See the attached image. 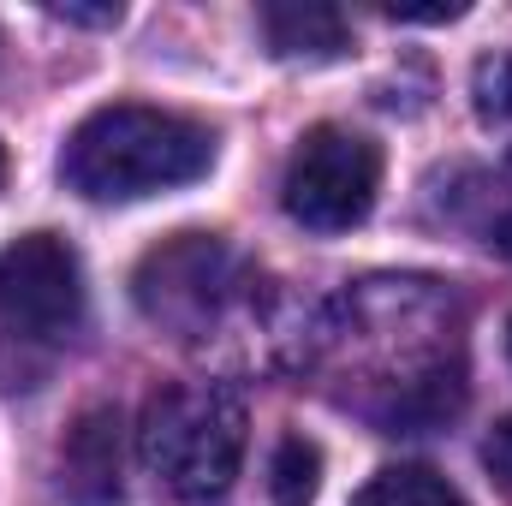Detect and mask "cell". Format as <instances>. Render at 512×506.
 I'll use <instances>...</instances> for the list:
<instances>
[{"label": "cell", "instance_id": "4fadbf2b", "mask_svg": "<svg viewBox=\"0 0 512 506\" xmlns=\"http://www.w3.org/2000/svg\"><path fill=\"white\" fill-rule=\"evenodd\" d=\"M60 24H102V30H114L120 24V6H48Z\"/></svg>", "mask_w": 512, "mask_h": 506}, {"label": "cell", "instance_id": "6da1fadb", "mask_svg": "<svg viewBox=\"0 0 512 506\" xmlns=\"http://www.w3.org/2000/svg\"><path fill=\"white\" fill-rule=\"evenodd\" d=\"M209 167H215V131L143 102L84 114L60 149V179L90 203H137L155 191H179L197 185Z\"/></svg>", "mask_w": 512, "mask_h": 506}, {"label": "cell", "instance_id": "7c38bea8", "mask_svg": "<svg viewBox=\"0 0 512 506\" xmlns=\"http://www.w3.org/2000/svg\"><path fill=\"white\" fill-rule=\"evenodd\" d=\"M483 465H489L501 483H512V411L489 429V441H483Z\"/></svg>", "mask_w": 512, "mask_h": 506}, {"label": "cell", "instance_id": "52a82bcc", "mask_svg": "<svg viewBox=\"0 0 512 506\" xmlns=\"http://www.w3.org/2000/svg\"><path fill=\"white\" fill-rule=\"evenodd\" d=\"M60 477L72 489V501L108 506L120 501V411L96 405L72 423L66 447H60Z\"/></svg>", "mask_w": 512, "mask_h": 506}, {"label": "cell", "instance_id": "8fae6325", "mask_svg": "<svg viewBox=\"0 0 512 506\" xmlns=\"http://www.w3.org/2000/svg\"><path fill=\"white\" fill-rule=\"evenodd\" d=\"M471 102H477L483 131H495L512 149V48L477 60V72H471Z\"/></svg>", "mask_w": 512, "mask_h": 506}, {"label": "cell", "instance_id": "7a4b0ae2", "mask_svg": "<svg viewBox=\"0 0 512 506\" xmlns=\"http://www.w3.org/2000/svg\"><path fill=\"white\" fill-rule=\"evenodd\" d=\"M137 459L179 506H221L245 465V405L221 381H179L149 393L137 417Z\"/></svg>", "mask_w": 512, "mask_h": 506}, {"label": "cell", "instance_id": "5b68a950", "mask_svg": "<svg viewBox=\"0 0 512 506\" xmlns=\"http://www.w3.org/2000/svg\"><path fill=\"white\" fill-rule=\"evenodd\" d=\"M233 286H239V262L209 233H179L173 245L149 251L131 280L137 310L179 340H203L209 322H221V310L233 304Z\"/></svg>", "mask_w": 512, "mask_h": 506}, {"label": "cell", "instance_id": "ba28073f", "mask_svg": "<svg viewBox=\"0 0 512 506\" xmlns=\"http://www.w3.org/2000/svg\"><path fill=\"white\" fill-rule=\"evenodd\" d=\"M256 18H262L268 54H280V60H340V54L352 48L346 12H334V6L280 0V6H262Z\"/></svg>", "mask_w": 512, "mask_h": 506}, {"label": "cell", "instance_id": "277c9868", "mask_svg": "<svg viewBox=\"0 0 512 506\" xmlns=\"http://www.w3.org/2000/svg\"><path fill=\"white\" fill-rule=\"evenodd\" d=\"M382 191V149L352 126H310L298 137L280 203L310 233H352Z\"/></svg>", "mask_w": 512, "mask_h": 506}, {"label": "cell", "instance_id": "30bf717a", "mask_svg": "<svg viewBox=\"0 0 512 506\" xmlns=\"http://www.w3.org/2000/svg\"><path fill=\"white\" fill-rule=\"evenodd\" d=\"M316 489H322V447L310 435H280V447L268 459L274 506H316Z\"/></svg>", "mask_w": 512, "mask_h": 506}, {"label": "cell", "instance_id": "9a60e30c", "mask_svg": "<svg viewBox=\"0 0 512 506\" xmlns=\"http://www.w3.org/2000/svg\"><path fill=\"white\" fill-rule=\"evenodd\" d=\"M507 346H512V322H507Z\"/></svg>", "mask_w": 512, "mask_h": 506}, {"label": "cell", "instance_id": "5bb4252c", "mask_svg": "<svg viewBox=\"0 0 512 506\" xmlns=\"http://www.w3.org/2000/svg\"><path fill=\"white\" fill-rule=\"evenodd\" d=\"M0 185H6V149H0Z\"/></svg>", "mask_w": 512, "mask_h": 506}, {"label": "cell", "instance_id": "3957f363", "mask_svg": "<svg viewBox=\"0 0 512 506\" xmlns=\"http://www.w3.org/2000/svg\"><path fill=\"white\" fill-rule=\"evenodd\" d=\"M84 328V268L60 233H24L0 245V346L60 352Z\"/></svg>", "mask_w": 512, "mask_h": 506}, {"label": "cell", "instance_id": "9c48e42d", "mask_svg": "<svg viewBox=\"0 0 512 506\" xmlns=\"http://www.w3.org/2000/svg\"><path fill=\"white\" fill-rule=\"evenodd\" d=\"M352 506H465V495L429 465H387L358 489Z\"/></svg>", "mask_w": 512, "mask_h": 506}, {"label": "cell", "instance_id": "8992f818", "mask_svg": "<svg viewBox=\"0 0 512 506\" xmlns=\"http://www.w3.org/2000/svg\"><path fill=\"white\" fill-rule=\"evenodd\" d=\"M435 215L465 233L471 245L512 262V173L489 167H447L435 179Z\"/></svg>", "mask_w": 512, "mask_h": 506}]
</instances>
